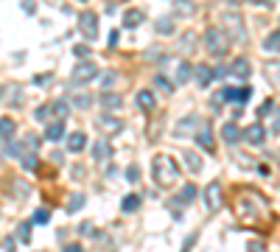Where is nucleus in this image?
Listing matches in <instances>:
<instances>
[{
	"label": "nucleus",
	"mask_w": 280,
	"mask_h": 252,
	"mask_svg": "<svg viewBox=\"0 0 280 252\" xmlns=\"http://www.w3.org/2000/svg\"><path fill=\"white\" fill-rule=\"evenodd\" d=\"M233 213H236V221L244 230L269 233L272 227H275V213H272L269 202H266L263 193L255 191V188H238L236 202H233Z\"/></svg>",
	"instance_id": "nucleus-1"
},
{
	"label": "nucleus",
	"mask_w": 280,
	"mask_h": 252,
	"mask_svg": "<svg viewBox=\"0 0 280 252\" xmlns=\"http://www.w3.org/2000/svg\"><path fill=\"white\" fill-rule=\"evenodd\" d=\"M151 177H154V182L160 188H171V185L179 182L182 171H179V165H176V160L171 154H157L151 160Z\"/></svg>",
	"instance_id": "nucleus-2"
},
{
	"label": "nucleus",
	"mask_w": 280,
	"mask_h": 252,
	"mask_svg": "<svg viewBox=\"0 0 280 252\" xmlns=\"http://www.w3.org/2000/svg\"><path fill=\"white\" fill-rule=\"evenodd\" d=\"M205 48L213 59H221V56H227L230 51V36L224 28H208V34H205Z\"/></svg>",
	"instance_id": "nucleus-3"
},
{
	"label": "nucleus",
	"mask_w": 280,
	"mask_h": 252,
	"mask_svg": "<svg viewBox=\"0 0 280 252\" xmlns=\"http://www.w3.org/2000/svg\"><path fill=\"white\" fill-rule=\"evenodd\" d=\"M249 96H252V90L249 87H224L219 90V96H216V101H236V104H244V101H249Z\"/></svg>",
	"instance_id": "nucleus-4"
},
{
	"label": "nucleus",
	"mask_w": 280,
	"mask_h": 252,
	"mask_svg": "<svg viewBox=\"0 0 280 252\" xmlns=\"http://www.w3.org/2000/svg\"><path fill=\"white\" fill-rule=\"evenodd\" d=\"M79 28L87 39H96L98 36V14L96 11H81L79 14Z\"/></svg>",
	"instance_id": "nucleus-5"
},
{
	"label": "nucleus",
	"mask_w": 280,
	"mask_h": 252,
	"mask_svg": "<svg viewBox=\"0 0 280 252\" xmlns=\"http://www.w3.org/2000/svg\"><path fill=\"white\" fill-rule=\"evenodd\" d=\"M96 76H98L96 65H93V62H81L79 68L73 70V84H87V81H93Z\"/></svg>",
	"instance_id": "nucleus-6"
},
{
	"label": "nucleus",
	"mask_w": 280,
	"mask_h": 252,
	"mask_svg": "<svg viewBox=\"0 0 280 252\" xmlns=\"http://www.w3.org/2000/svg\"><path fill=\"white\" fill-rule=\"evenodd\" d=\"M205 202H208V210H219L221 205H224V199H221V185L219 182H210L208 188H205Z\"/></svg>",
	"instance_id": "nucleus-7"
},
{
	"label": "nucleus",
	"mask_w": 280,
	"mask_h": 252,
	"mask_svg": "<svg viewBox=\"0 0 280 252\" xmlns=\"http://www.w3.org/2000/svg\"><path fill=\"white\" fill-rule=\"evenodd\" d=\"M244 140L249 146H263V140H266V129H263L261 123H252V126H246L244 129Z\"/></svg>",
	"instance_id": "nucleus-8"
},
{
	"label": "nucleus",
	"mask_w": 280,
	"mask_h": 252,
	"mask_svg": "<svg viewBox=\"0 0 280 252\" xmlns=\"http://www.w3.org/2000/svg\"><path fill=\"white\" fill-rule=\"evenodd\" d=\"M109 157H112V146H109L106 138H101L96 146H93V160H96V163H106Z\"/></svg>",
	"instance_id": "nucleus-9"
},
{
	"label": "nucleus",
	"mask_w": 280,
	"mask_h": 252,
	"mask_svg": "<svg viewBox=\"0 0 280 252\" xmlns=\"http://www.w3.org/2000/svg\"><path fill=\"white\" fill-rule=\"evenodd\" d=\"M221 138L227 140L230 146H236L238 140L244 138V132H241V129L236 126V121H230V123H224V126H221Z\"/></svg>",
	"instance_id": "nucleus-10"
},
{
	"label": "nucleus",
	"mask_w": 280,
	"mask_h": 252,
	"mask_svg": "<svg viewBox=\"0 0 280 252\" xmlns=\"http://www.w3.org/2000/svg\"><path fill=\"white\" fill-rule=\"evenodd\" d=\"M98 129H101V132H106V135H115V132H121V129H123V123L118 121V118L101 115V118H98Z\"/></svg>",
	"instance_id": "nucleus-11"
},
{
	"label": "nucleus",
	"mask_w": 280,
	"mask_h": 252,
	"mask_svg": "<svg viewBox=\"0 0 280 252\" xmlns=\"http://www.w3.org/2000/svg\"><path fill=\"white\" fill-rule=\"evenodd\" d=\"M193 129H196V118H193V115H185L182 121L174 126V138H185V135L193 132Z\"/></svg>",
	"instance_id": "nucleus-12"
},
{
	"label": "nucleus",
	"mask_w": 280,
	"mask_h": 252,
	"mask_svg": "<svg viewBox=\"0 0 280 252\" xmlns=\"http://www.w3.org/2000/svg\"><path fill=\"white\" fill-rule=\"evenodd\" d=\"M84 146H87V135L84 132H73L68 138V151H73V154H79Z\"/></svg>",
	"instance_id": "nucleus-13"
},
{
	"label": "nucleus",
	"mask_w": 280,
	"mask_h": 252,
	"mask_svg": "<svg viewBox=\"0 0 280 252\" xmlns=\"http://www.w3.org/2000/svg\"><path fill=\"white\" fill-rule=\"evenodd\" d=\"M143 20H146V14H143L140 9H129V11H123V26H126V28H138L140 23H143Z\"/></svg>",
	"instance_id": "nucleus-14"
},
{
	"label": "nucleus",
	"mask_w": 280,
	"mask_h": 252,
	"mask_svg": "<svg viewBox=\"0 0 280 252\" xmlns=\"http://www.w3.org/2000/svg\"><path fill=\"white\" fill-rule=\"evenodd\" d=\"M196 143H199L208 154H216V143H213V135H210V129H202L199 135H196Z\"/></svg>",
	"instance_id": "nucleus-15"
},
{
	"label": "nucleus",
	"mask_w": 280,
	"mask_h": 252,
	"mask_svg": "<svg viewBox=\"0 0 280 252\" xmlns=\"http://www.w3.org/2000/svg\"><path fill=\"white\" fill-rule=\"evenodd\" d=\"M138 107L143 109V112H151V109H154V93H151V90H140L138 93Z\"/></svg>",
	"instance_id": "nucleus-16"
},
{
	"label": "nucleus",
	"mask_w": 280,
	"mask_h": 252,
	"mask_svg": "<svg viewBox=\"0 0 280 252\" xmlns=\"http://www.w3.org/2000/svg\"><path fill=\"white\" fill-rule=\"evenodd\" d=\"M101 107H106V109H118V107L123 104V98L118 96V93H101Z\"/></svg>",
	"instance_id": "nucleus-17"
},
{
	"label": "nucleus",
	"mask_w": 280,
	"mask_h": 252,
	"mask_svg": "<svg viewBox=\"0 0 280 252\" xmlns=\"http://www.w3.org/2000/svg\"><path fill=\"white\" fill-rule=\"evenodd\" d=\"M263 51H269V53H278L280 51V28H278V31H272V34L263 39Z\"/></svg>",
	"instance_id": "nucleus-18"
},
{
	"label": "nucleus",
	"mask_w": 280,
	"mask_h": 252,
	"mask_svg": "<svg viewBox=\"0 0 280 252\" xmlns=\"http://www.w3.org/2000/svg\"><path fill=\"white\" fill-rule=\"evenodd\" d=\"M62 135H65V123H62V121L51 123V126L45 129V138H48V140H53V143H56V140H62Z\"/></svg>",
	"instance_id": "nucleus-19"
},
{
	"label": "nucleus",
	"mask_w": 280,
	"mask_h": 252,
	"mask_svg": "<svg viewBox=\"0 0 280 252\" xmlns=\"http://www.w3.org/2000/svg\"><path fill=\"white\" fill-rule=\"evenodd\" d=\"M0 132H3V143H9L11 135H14V121H11L9 115H3V118H0Z\"/></svg>",
	"instance_id": "nucleus-20"
},
{
	"label": "nucleus",
	"mask_w": 280,
	"mask_h": 252,
	"mask_svg": "<svg viewBox=\"0 0 280 252\" xmlns=\"http://www.w3.org/2000/svg\"><path fill=\"white\" fill-rule=\"evenodd\" d=\"M196 78H199V84H202V87H208V84H210V78H216V73H213V70H210L208 65H199V68H196Z\"/></svg>",
	"instance_id": "nucleus-21"
},
{
	"label": "nucleus",
	"mask_w": 280,
	"mask_h": 252,
	"mask_svg": "<svg viewBox=\"0 0 280 252\" xmlns=\"http://www.w3.org/2000/svg\"><path fill=\"white\" fill-rule=\"evenodd\" d=\"M193 9H196V6H193L191 0H176V3H174V11L179 14V17H191Z\"/></svg>",
	"instance_id": "nucleus-22"
},
{
	"label": "nucleus",
	"mask_w": 280,
	"mask_h": 252,
	"mask_svg": "<svg viewBox=\"0 0 280 252\" xmlns=\"http://www.w3.org/2000/svg\"><path fill=\"white\" fill-rule=\"evenodd\" d=\"M230 73L246 78V76H249V62H246V59H236V62H233V68H230Z\"/></svg>",
	"instance_id": "nucleus-23"
},
{
	"label": "nucleus",
	"mask_w": 280,
	"mask_h": 252,
	"mask_svg": "<svg viewBox=\"0 0 280 252\" xmlns=\"http://www.w3.org/2000/svg\"><path fill=\"white\" fill-rule=\"evenodd\" d=\"M266 76H269V81L275 87H280V65L278 62H269V65H266Z\"/></svg>",
	"instance_id": "nucleus-24"
},
{
	"label": "nucleus",
	"mask_w": 280,
	"mask_h": 252,
	"mask_svg": "<svg viewBox=\"0 0 280 252\" xmlns=\"http://www.w3.org/2000/svg\"><path fill=\"white\" fill-rule=\"evenodd\" d=\"M121 208H123V213H135V210L140 208V196H135V193H132V196H126V199L121 202Z\"/></svg>",
	"instance_id": "nucleus-25"
},
{
	"label": "nucleus",
	"mask_w": 280,
	"mask_h": 252,
	"mask_svg": "<svg viewBox=\"0 0 280 252\" xmlns=\"http://www.w3.org/2000/svg\"><path fill=\"white\" fill-rule=\"evenodd\" d=\"M51 112L56 115V121H65V118H68V104H65V101H53Z\"/></svg>",
	"instance_id": "nucleus-26"
},
{
	"label": "nucleus",
	"mask_w": 280,
	"mask_h": 252,
	"mask_svg": "<svg viewBox=\"0 0 280 252\" xmlns=\"http://www.w3.org/2000/svg\"><path fill=\"white\" fill-rule=\"evenodd\" d=\"M157 34H174V23L168 17H160L157 20Z\"/></svg>",
	"instance_id": "nucleus-27"
},
{
	"label": "nucleus",
	"mask_w": 280,
	"mask_h": 252,
	"mask_svg": "<svg viewBox=\"0 0 280 252\" xmlns=\"http://www.w3.org/2000/svg\"><path fill=\"white\" fill-rule=\"evenodd\" d=\"M224 23H227V26H233V34H236L238 39H244V28H241V20H238V17H224Z\"/></svg>",
	"instance_id": "nucleus-28"
},
{
	"label": "nucleus",
	"mask_w": 280,
	"mask_h": 252,
	"mask_svg": "<svg viewBox=\"0 0 280 252\" xmlns=\"http://www.w3.org/2000/svg\"><path fill=\"white\" fill-rule=\"evenodd\" d=\"M179 199H182V202H193V199H196V185H193V182L185 185L182 193H179Z\"/></svg>",
	"instance_id": "nucleus-29"
},
{
	"label": "nucleus",
	"mask_w": 280,
	"mask_h": 252,
	"mask_svg": "<svg viewBox=\"0 0 280 252\" xmlns=\"http://www.w3.org/2000/svg\"><path fill=\"white\" fill-rule=\"evenodd\" d=\"M36 165H39V163H36V151H34V154L26 151V154H23V168H26V171H34Z\"/></svg>",
	"instance_id": "nucleus-30"
},
{
	"label": "nucleus",
	"mask_w": 280,
	"mask_h": 252,
	"mask_svg": "<svg viewBox=\"0 0 280 252\" xmlns=\"http://www.w3.org/2000/svg\"><path fill=\"white\" fill-rule=\"evenodd\" d=\"M154 84H157L163 93H174V81H168L166 76H157V78H154Z\"/></svg>",
	"instance_id": "nucleus-31"
},
{
	"label": "nucleus",
	"mask_w": 280,
	"mask_h": 252,
	"mask_svg": "<svg viewBox=\"0 0 280 252\" xmlns=\"http://www.w3.org/2000/svg\"><path fill=\"white\" fill-rule=\"evenodd\" d=\"M188 76H191V65L182 62V65H179V73H176V81H188Z\"/></svg>",
	"instance_id": "nucleus-32"
},
{
	"label": "nucleus",
	"mask_w": 280,
	"mask_h": 252,
	"mask_svg": "<svg viewBox=\"0 0 280 252\" xmlns=\"http://www.w3.org/2000/svg\"><path fill=\"white\" fill-rule=\"evenodd\" d=\"M81 205H84V196H73V199H70V205H68V213H76Z\"/></svg>",
	"instance_id": "nucleus-33"
},
{
	"label": "nucleus",
	"mask_w": 280,
	"mask_h": 252,
	"mask_svg": "<svg viewBox=\"0 0 280 252\" xmlns=\"http://www.w3.org/2000/svg\"><path fill=\"white\" fill-rule=\"evenodd\" d=\"M36 146H39V138H36V135H28V138H26V148H28V151H36Z\"/></svg>",
	"instance_id": "nucleus-34"
},
{
	"label": "nucleus",
	"mask_w": 280,
	"mask_h": 252,
	"mask_svg": "<svg viewBox=\"0 0 280 252\" xmlns=\"http://www.w3.org/2000/svg\"><path fill=\"white\" fill-rule=\"evenodd\" d=\"M48 218H51V216H48V210H36V213H34L36 224H48Z\"/></svg>",
	"instance_id": "nucleus-35"
},
{
	"label": "nucleus",
	"mask_w": 280,
	"mask_h": 252,
	"mask_svg": "<svg viewBox=\"0 0 280 252\" xmlns=\"http://www.w3.org/2000/svg\"><path fill=\"white\" fill-rule=\"evenodd\" d=\"M188 165H191V171H202V163L196 154H188Z\"/></svg>",
	"instance_id": "nucleus-36"
},
{
	"label": "nucleus",
	"mask_w": 280,
	"mask_h": 252,
	"mask_svg": "<svg viewBox=\"0 0 280 252\" xmlns=\"http://www.w3.org/2000/svg\"><path fill=\"white\" fill-rule=\"evenodd\" d=\"M138 165H129V168H126V180H129V182H138Z\"/></svg>",
	"instance_id": "nucleus-37"
},
{
	"label": "nucleus",
	"mask_w": 280,
	"mask_h": 252,
	"mask_svg": "<svg viewBox=\"0 0 280 252\" xmlns=\"http://www.w3.org/2000/svg\"><path fill=\"white\" fill-rule=\"evenodd\" d=\"M73 104L81 107V109H87V107H90V98L87 96H76V98H73Z\"/></svg>",
	"instance_id": "nucleus-38"
},
{
	"label": "nucleus",
	"mask_w": 280,
	"mask_h": 252,
	"mask_svg": "<svg viewBox=\"0 0 280 252\" xmlns=\"http://www.w3.org/2000/svg\"><path fill=\"white\" fill-rule=\"evenodd\" d=\"M272 107H275V101H272V98H269V101H263L261 109H258V118H263V115H266V112L272 109Z\"/></svg>",
	"instance_id": "nucleus-39"
},
{
	"label": "nucleus",
	"mask_w": 280,
	"mask_h": 252,
	"mask_svg": "<svg viewBox=\"0 0 280 252\" xmlns=\"http://www.w3.org/2000/svg\"><path fill=\"white\" fill-rule=\"evenodd\" d=\"M48 112H51V107H39V109H36V121H45V118H48Z\"/></svg>",
	"instance_id": "nucleus-40"
},
{
	"label": "nucleus",
	"mask_w": 280,
	"mask_h": 252,
	"mask_svg": "<svg viewBox=\"0 0 280 252\" xmlns=\"http://www.w3.org/2000/svg\"><path fill=\"white\" fill-rule=\"evenodd\" d=\"M73 53H76V56H79V59H84V56H87V45H76V48H73Z\"/></svg>",
	"instance_id": "nucleus-41"
},
{
	"label": "nucleus",
	"mask_w": 280,
	"mask_h": 252,
	"mask_svg": "<svg viewBox=\"0 0 280 252\" xmlns=\"http://www.w3.org/2000/svg\"><path fill=\"white\" fill-rule=\"evenodd\" d=\"M28 227H31V224H23V227H20V241H28Z\"/></svg>",
	"instance_id": "nucleus-42"
},
{
	"label": "nucleus",
	"mask_w": 280,
	"mask_h": 252,
	"mask_svg": "<svg viewBox=\"0 0 280 252\" xmlns=\"http://www.w3.org/2000/svg\"><path fill=\"white\" fill-rule=\"evenodd\" d=\"M81 250V244H68V247H65V252H79Z\"/></svg>",
	"instance_id": "nucleus-43"
},
{
	"label": "nucleus",
	"mask_w": 280,
	"mask_h": 252,
	"mask_svg": "<svg viewBox=\"0 0 280 252\" xmlns=\"http://www.w3.org/2000/svg\"><path fill=\"white\" fill-rule=\"evenodd\" d=\"M115 78H118V73H106V76H104V84H112Z\"/></svg>",
	"instance_id": "nucleus-44"
},
{
	"label": "nucleus",
	"mask_w": 280,
	"mask_h": 252,
	"mask_svg": "<svg viewBox=\"0 0 280 252\" xmlns=\"http://www.w3.org/2000/svg\"><path fill=\"white\" fill-rule=\"evenodd\" d=\"M249 250H255V252H258V250H266V247H263L261 241H252V244H249Z\"/></svg>",
	"instance_id": "nucleus-45"
},
{
	"label": "nucleus",
	"mask_w": 280,
	"mask_h": 252,
	"mask_svg": "<svg viewBox=\"0 0 280 252\" xmlns=\"http://www.w3.org/2000/svg\"><path fill=\"white\" fill-rule=\"evenodd\" d=\"M3 247H6V252H11V250H14V241H11V238H6V241H3Z\"/></svg>",
	"instance_id": "nucleus-46"
},
{
	"label": "nucleus",
	"mask_w": 280,
	"mask_h": 252,
	"mask_svg": "<svg viewBox=\"0 0 280 252\" xmlns=\"http://www.w3.org/2000/svg\"><path fill=\"white\" fill-rule=\"evenodd\" d=\"M224 3H230V6H238V3H246V0H224Z\"/></svg>",
	"instance_id": "nucleus-47"
},
{
	"label": "nucleus",
	"mask_w": 280,
	"mask_h": 252,
	"mask_svg": "<svg viewBox=\"0 0 280 252\" xmlns=\"http://www.w3.org/2000/svg\"><path fill=\"white\" fill-rule=\"evenodd\" d=\"M115 3H118V0H115Z\"/></svg>",
	"instance_id": "nucleus-48"
}]
</instances>
